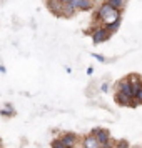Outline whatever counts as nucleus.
I'll list each match as a JSON object with an SVG mask.
<instances>
[{
    "label": "nucleus",
    "instance_id": "f257e3e1",
    "mask_svg": "<svg viewBox=\"0 0 142 148\" xmlns=\"http://www.w3.org/2000/svg\"><path fill=\"white\" fill-rule=\"evenodd\" d=\"M97 18H99L100 22H104V25H107V23H110V22L121 18V10L112 7L107 0H104V2L100 3V7L97 8Z\"/></svg>",
    "mask_w": 142,
    "mask_h": 148
},
{
    "label": "nucleus",
    "instance_id": "f03ea898",
    "mask_svg": "<svg viewBox=\"0 0 142 148\" xmlns=\"http://www.w3.org/2000/svg\"><path fill=\"white\" fill-rule=\"evenodd\" d=\"M90 135H94L95 138H97L99 145L112 148V143H110V132H109V130H104V128H94V130L90 132Z\"/></svg>",
    "mask_w": 142,
    "mask_h": 148
},
{
    "label": "nucleus",
    "instance_id": "7ed1b4c3",
    "mask_svg": "<svg viewBox=\"0 0 142 148\" xmlns=\"http://www.w3.org/2000/svg\"><path fill=\"white\" fill-rule=\"evenodd\" d=\"M110 38V34H109V30L105 27H97L92 32V42H94V45H99V43H104V42H107Z\"/></svg>",
    "mask_w": 142,
    "mask_h": 148
},
{
    "label": "nucleus",
    "instance_id": "20e7f679",
    "mask_svg": "<svg viewBox=\"0 0 142 148\" xmlns=\"http://www.w3.org/2000/svg\"><path fill=\"white\" fill-rule=\"evenodd\" d=\"M45 3H47V8H48V10H50L54 15H57V17H62V7H64V3H62L60 0H47Z\"/></svg>",
    "mask_w": 142,
    "mask_h": 148
},
{
    "label": "nucleus",
    "instance_id": "39448f33",
    "mask_svg": "<svg viewBox=\"0 0 142 148\" xmlns=\"http://www.w3.org/2000/svg\"><path fill=\"white\" fill-rule=\"evenodd\" d=\"M70 3L75 7L77 12H79V10H80V12H87V10H90L92 5H94V2H92V0H72Z\"/></svg>",
    "mask_w": 142,
    "mask_h": 148
},
{
    "label": "nucleus",
    "instance_id": "423d86ee",
    "mask_svg": "<svg viewBox=\"0 0 142 148\" xmlns=\"http://www.w3.org/2000/svg\"><path fill=\"white\" fill-rule=\"evenodd\" d=\"M59 140L62 141V145L65 148H74L75 143H77V135L75 133H65V135H62Z\"/></svg>",
    "mask_w": 142,
    "mask_h": 148
},
{
    "label": "nucleus",
    "instance_id": "0eeeda50",
    "mask_svg": "<svg viewBox=\"0 0 142 148\" xmlns=\"http://www.w3.org/2000/svg\"><path fill=\"white\" fill-rule=\"evenodd\" d=\"M117 88H119V92L124 95H129V97H132L134 98V90H132V83L130 80H122L117 83Z\"/></svg>",
    "mask_w": 142,
    "mask_h": 148
},
{
    "label": "nucleus",
    "instance_id": "6e6552de",
    "mask_svg": "<svg viewBox=\"0 0 142 148\" xmlns=\"http://www.w3.org/2000/svg\"><path fill=\"white\" fill-rule=\"evenodd\" d=\"M115 101H117L119 105H129V107H135V105H137L132 97L124 95V93H121V92H117V95H115Z\"/></svg>",
    "mask_w": 142,
    "mask_h": 148
},
{
    "label": "nucleus",
    "instance_id": "1a4fd4ad",
    "mask_svg": "<svg viewBox=\"0 0 142 148\" xmlns=\"http://www.w3.org/2000/svg\"><path fill=\"white\" fill-rule=\"evenodd\" d=\"M84 148H99L100 145H99V141H97V138H95L94 135H89V136H85L84 138Z\"/></svg>",
    "mask_w": 142,
    "mask_h": 148
},
{
    "label": "nucleus",
    "instance_id": "9d476101",
    "mask_svg": "<svg viewBox=\"0 0 142 148\" xmlns=\"http://www.w3.org/2000/svg\"><path fill=\"white\" fill-rule=\"evenodd\" d=\"M75 12H77V10H75V7L72 5V3H64V7H62V17H67V18H70Z\"/></svg>",
    "mask_w": 142,
    "mask_h": 148
},
{
    "label": "nucleus",
    "instance_id": "9b49d317",
    "mask_svg": "<svg viewBox=\"0 0 142 148\" xmlns=\"http://www.w3.org/2000/svg\"><path fill=\"white\" fill-rule=\"evenodd\" d=\"M121 23H122V18H117V20H114V22H110V23H107V25H105V28L109 30V34L112 35V34H115V32L121 28Z\"/></svg>",
    "mask_w": 142,
    "mask_h": 148
},
{
    "label": "nucleus",
    "instance_id": "f8f14e48",
    "mask_svg": "<svg viewBox=\"0 0 142 148\" xmlns=\"http://www.w3.org/2000/svg\"><path fill=\"white\" fill-rule=\"evenodd\" d=\"M107 2L112 5V7L119 8V10H121V8L124 7V3H125V0H107Z\"/></svg>",
    "mask_w": 142,
    "mask_h": 148
},
{
    "label": "nucleus",
    "instance_id": "ddd939ff",
    "mask_svg": "<svg viewBox=\"0 0 142 148\" xmlns=\"http://www.w3.org/2000/svg\"><path fill=\"white\" fill-rule=\"evenodd\" d=\"M0 115H5V116H14V110L10 105H7V108H3V110H0Z\"/></svg>",
    "mask_w": 142,
    "mask_h": 148
},
{
    "label": "nucleus",
    "instance_id": "4468645a",
    "mask_svg": "<svg viewBox=\"0 0 142 148\" xmlns=\"http://www.w3.org/2000/svg\"><path fill=\"white\" fill-rule=\"evenodd\" d=\"M115 148H129V143H127L125 140L117 141V143H115Z\"/></svg>",
    "mask_w": 142,
    "mask_h": 148
},
{
    "label": "nucleus",
    "instance_id": "2eb2a0df",
    "mask_svg": "<svg viewBox=\"0 0 142 148\" xmlns=\"http://www.w3.org/2000/svg\"><path fill=\"white\" fill-rule=\"evenodd\" d=\"M52 148H65V147L62 145L60 140H54V141H52Z\"/></svg>",
    "mask_w": 142,
    "mask_h": 148
},
{
    "label": "nucleus",
    "instance_id": "dca6fc26",
    "mask_svg": "<svg viewBox=\"0 0 142 148\" xmlns=\"http://www.w3.org/2000/svg\"><path fill=\"white\" fill-rule=\"evenodd\" d=\"M92 57H94L95 60H99V62H105V58H104L102 55H99V53H92Z\"/></svg>",
    "mask_w": 142,
    "mask_h": 148
},
{
    "label": "nucleus",
    "instance_id": "f3484780",
    "mask_svg": "<svg viewBox=\"0 0 142 148\" xmlns=\"http://www.w3.org/2000/svg\"><path fill=\"white\" fill-rule=\"evenodd\" d=\"M100 90H102V92H109V83H102Z\"/></svg>",
    "mask_w": 142,
    "mask_h": 148
},
{
    "label": "nucleus",
    "instance_id": "a211bd4d",
    "mask_svg": "<svg viewBox=\"0 0 142 148\" xmlns=\"http://www.w3.org/2000/svg\"><path fill=\"white\" fill-rule=\"evenodd\" d=\"M92 73H94V68L89 67V68H87V75H92Z\"/></svg>",
    "mask_w": 142,
    "mask_h": 148
},
{
    "label": "nucleus",
    "instance_id": "6ab92c4d",
    "mask_svg": "<svg viewBox=\"0 0 142 148\" xmlns=\"http://www.w3.org/2000/svg\"><path fill=\"white\" fill-rule=\"evenodd\" d=\"M94 2H104V0H94Z\"/></svg>",
    "mask_w": 142,
    "mask_h": 148
},
{
    "label": "nucleus",
    "instance_id": "aec40b11",
    "mask_svg": "<svg viewBox=\"0 0 142 148\" xmlns=\"http://www.w3.org/2000/svg\"><path fill=\"white\" fill-rule=\"evenodd\" d=\"M99 148H109V147H102V145H100V147H99Z\"/></svg>",
    "mask_w": 142,
    "mask_h": 148
}]
</instances>
